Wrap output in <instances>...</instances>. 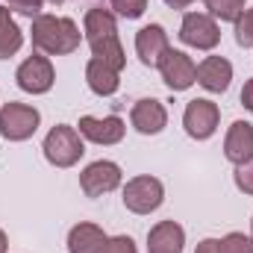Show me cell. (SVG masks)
Here are the masks:
<instances>
[{
	"mask_svg": "<svg viewBox=\"0 0 253 253\" xmlns=\"http://www.w3.org/2000/svg\"><path fill=\"white\" fill-rule=\"evenodd\" d=\"M83 42V33L74 18L59 15H39L33 18V47L44 56H65L74 53Z\"/></svg>",
	"mask_w": 253,
	"mask_h": 253,
	"instance_id": "obj_1",
	"label": "cell"
},
{
	"mask_svg": "<svg viewBox=\"0 0 253 253\" xmlns=\"http://www.w3.org/2000/svg\"><path fill=\"white\" fill-rule=\"evenodd\" d=\"M44 159L53 165V168H74L83 153H85V144H83V135L77 126H68V124H56L47 135H44Z\"/></svg>",
	"mask_w": 253,
	"mask_h": 253,
	"instance_id": "obj_2",
	"label": "cell"
},
{
	"mask_svg": "<svg viewBox=\"0 0 253 253\" xmlns=\"http://www.w3.org/2000/svg\"><path fill=\"white\" fill-rule=\"evenodd\" d=\"M42 124V112L30 103H18L9 100L0 106V135L6 141H27L36 135V129Z\"/></svg>",
	"mask_w": 253,
	"mask_h": 253,
	"instance_id": "obj_3",
	"label": "cell"
},
{
	"mask_svg": "<svg viewBox=\"0 0 253 253\" xmlns=\"http://www.w3.org/2000/svg\"><path fill=\"white\" fill-rule=\"evenodd\" d=\"M121 200L132 215H150L162 206L165 200V186L162 180L150 177V174H141V177H132L126 180L124 191H121Z\"/></svg>",
	"mask_w": 253,
	"mask_h": 253,
	"instance_id": "obj_4",
	"label": "cell"
},
{
	"mask_svg": "<svg viewBox=\"0 0 253 253\" xmlns=\"http://www.w3.org/2000/svg\"><path fill=\"white\" fill-rule=\"evenodd\" d=\"M15 83L21 91L27 94H47L56 83V71H53V62L44 56V53H33L27 56L24 62L18 65L15 71Z\"/></svg>",
	"mask_w": 253,
	"mask_h": 253,
	"instance_id": "obj_5",
	"label": "cell"
},
{
	"mask_svg": "<svg viewBox=\"0 0 253 253\" xmlns=\"http://www.w3.org/2000/svg\"><path fill=\"white\" fill-rule=\"evenodd\" d=\"M180 42L194 50H212L221 42V27L206 12H186L180 24Z\"/></svg>",
	"mask_w": 253,
	"mask_h": 253,
	"instance_id": "obj_6",
	"label": "cell"
},
{
	"mask_svg": "<svg viewBox=\"0 0 253 253\" xmlns=\"http://www.w3.org/2000/svg\"><path fill=\"white\" fill-rule=\"evenodd\" d=\"M121 180H124V174H121V165H118V162H112V159H97V162H91V165L83 168V174H80V189H83L85 197H103V194H109V191L118 189Z\"/></svg>",
	"mask_w": 253,
	"mask_h": 253,
	"instance_id": "obj_7",
	"label": "cell"
},
{
	"mask_svg": "<svg viewBox=\"0 0 253 253\" xmlns=\"http://www.w3.org/2000/svg\"><path fill=\"white\" fill-rule=\"evenodd\" d=\"M221 124V109L218 103L206 100V97H194L186 103V112H183V126L191 138L197 141H206L215 135V129Z\"/></svg>",
	"mask_w": 253,
	"mask_h": 253,
	"instance_id": "obj_8",
	"label": "cell"
},
{
	"mask_svg": "<svg viewBox=\"0 0 253 253\" xmlns=\"http://www.w3.org/2000/svg\"><path fill=\"white\" fill-rule=\"evenodd\" d=\"M159 74H162V83L171 88V91H186L197 83V65L189 53L183 50H174L168 47V53L159 59Z\"/></svg>",
	"mask_w": 253,
	"mask_h": 253,
	"instance_id": "obj_9",
	"label": "cell"
},
{
	"mask_svg": "<svg viewBox=\"0 0 253 253\" xmlns=\"http://www.w3.org/2000/svg\"><path fill=\"white\" fill-rule=\"evenodd\" d=\"M129 124L135 126L141 135H159L168 126V109L156 97H141L129 109Z\"/></svg>",
	"mask_w": 253,
	"mask_h": 253,
	"instance_id": "obj_10",
	"label": "cell"
},
{
	"mask_svg": "<svg viewBox=\"0 0 253 253\" xmlns=\"http://www.w3.org/2000/svg\"><path fill=\"white\" fill-rule=\"evenodd\" d=\"M77 126H80V135H83V138H88V141H94V144H103V147L118 144L126 132V124L118 115H106V118L83 115Z\"/></svg>",
	"mask_w": 253,
	"mask_h": 253,
	"instance_id": "obj_11",
	"label": "cell"
},
{
	"mask_svg": "<svg viewBox=\"0 0 253 253\" xmlns=\"http://www.w3.org/2000/svg\"><path fill=\"white\" fill-rule=\"evenodd\" d=\"M168 47L171 44H168V33L162 24H147L135 33V53H138L141 65H147V68H156L159 59L168 53Z\"/></svg>",
	"mask_w": 253,
	"mask_h": 253,
	"instance_id": "obj_12",
	"label": "cell"
},
{
	"mask_svg": "<svg viewBox=\"0 0 253 253\" xmlns=\"http://www.w3.org/2000/svg\"><path fill=\"white\" fill-rule=\"evenodd\" d=\"M230 80H233V65L224 56H206L197 65V83L212 94H224L230 88Z\"/></svg>",
	"mask_w": 253,
	"mask_h": 253,
	"instance_id": "obj_13",
	"label": "cell"
},
{
	"mask_svg": "<svg viewBox=\"0 0 253 253\" xmlns=\"http://www.w3.org/2000/svg\"><path fill=\"white\" fill-rule=\"evenodd\" d=\"M186 230L177 221H159L147 233V253H183Z\"/></svg>",
	"mask_w": 253,
	"mask_h": 253,
	"instance_id": "obj_14",
	"label": "cell"
},
{
	"mask_svg": "<svg viewBox=\"0 0 253 253\" xmlns=\"http://www.w3.org/2000/svg\"><path fill=\"white\" fill-rule=\"evenodd\" d=\"M224 156L233 165H242L253 159V124L251 121H233L224 138Z\"/></svg>",
	"mask_w": 253,
	"mask_h": 253,
	"instance_id": "obj_15",
	"label": "cell"
},
{
	"mask_svg": "<svg viewBox=\"0 0 253 253\" xmlns=\"http://www.w3.org/2000/svg\"><path fill=\"white\" fill-rule=\"evenodd\" d=\"M85 83L97 97H112L118 91V85H121V71H115L112 65L91 56L88 65H85Z\"/></svg>",
	"mask_w": 253,
	"mask_h": 253,
	"instance_id": "obj_16",
	"label": "cell"
},
{
	"mask_svg": "<svg viewBox=\"0 0 253 253\" xmlns=\"http://www.w3.org/2000/svg\"><path fill=\"white\" fill-rule=\"evenodd\" d=\"M106 239L109 236L103 233V227H97L91 221H80L68 233V253H100Z\"/></svg>",
	"mask_w": 253,
	"mask_h": 253,
	"instance_id": "obj_17",
	"label": "cell"
},
{
	"mask_svg": "<svg viewBox=\"0 0 253 253\" xmlns=\"http://www.w3.org/2000/svg\"><path fill=\"white\" fill-rule=\"evenodd\" d=\"M112 33H118V21H115L112 9L94 6V9L85 12V18H83V39L85 42H94V39H103V36H112Z\"/></svg>",
	"mask_w": 253,
	"mask_h": 253,
	"instance_id": "obj_18",
	"label": "cell"
},
{
	"mask_svg": "<svg viewBox=\"0 0 253 253\" xmlns=\"http://www.w3.org/2000/svg\"><path fill=\"white\" fill-rule=\"evenodd\" d=\"M24 44V33L18 27V21L12 18L9 6H0V59H9L21 50Z\"/></svg>",
	"mask_w": 253,
	"mask_h": 253,
	"instance_id": "obj_19",
	"label": "cell"
},
{
	"mask_svg": "<svg viewBox=\"0 0 253 253\" xmlns=\"http://www.w3.org/2000/svg\"><path fill=\"white\" fill-rule=\"evenodd\" d=\"M88 47H91V56H94V59H100V62L112 65L115 71H124L126 53H124V44H121L118 33H112V36H103V39H94V42H88Z\"/></svg>",
	"mask_w": 253,
	"mask_h": 253,
	"instance_id": "obj_20",
	"label": "cell"
},
{
	"mask_svg": "<svg viewBox=\"0 0 253 253\" xmlns=\"http://www.w3.org/2000/svg\"><path fill=\"white\" fill-rule=\"evenodd\" d=\"M203 3L215 21H233V24L248 9V0H203Z\"/></svg>",
	"mask_w": 253,
	"mask_h": 253,
	"instance_id": "obj_21",
	"label": "cell"
},
{
	"mask_svg": "<svg viewBox=\"0 0 253 253\" xmlns=\"http://www.w3.org/2000/svg\"><path fill=\"white\" fill-rule=\"evenodd\" d=\"M109 9L126 21H135L147 12V0H109Z\"/></svg>",
	"mask_w": 253,
	"mask_h": 253,
	"instance_id": "obj_22",
	"label": "cell"
},
{
	"mask_svg": "<svg viewBox=\"0 0 253 253\" xmlns=\"http://www.w3.org/2000/svg\"><path fill=\"white\" fill-rule=\"evenodd\" d=\"M236 44L239 47H253V9H245L236 18Z\"/></svg>",
	"mask_w": 253,
	"mask_h": 253,
	"instance_id": "obj_23",
	"label": "cell"
},
{
	"mask_svg": "<svg viewBox=\"0 0 253 253\" xmlns=\"http://www.w3.org/2000/svg\"><path fill=\"white\" fill-rule=\"evenodd\" d=\"M221 253H253V239L245 233H227L221 239Z\"/></svg>",
	"mask_w": 253,
	"mask_h": 253,
	"instance_id": "obj_24",
	"label": "cell"
},
{
	"mask_svg": "<svg viewBox=\"0 0 253 253\" xmlns=\"http://www.w3.org/2000/svg\"><path fill=\"white\" fill-rule=\"evenodd\" d=\"M233 180H236V189H239V191L253 194V159L242 162V165H236V174H233Z\"/></svg>",
	"mask_w": 253,
	"mask_h": 253,
	"instance_id": "obj_25",
	"label": "cell"
},
{
	"mask_svg": "<svg viewBox=\"0 0 253 253\" xmlns=\"http://www.w3.org/2000/svg\"><path fill=\"white\" fill-rule=\"evenodd\" d=\"M100 253H138V251H135V242L129 236H112V239L103 242Z\"/></svg>",
	"mask_w": 253,
	"mask_h": 253,
	"instance_id": "obj_26",
	"label": "cell"
},
{
	"mask_svg": "<svg viewBox=\"0 0 253 253\" xmlns=\"http://www.w3.org/2000/svg\"><path fill=\"white\" fill-rule=\"evenodd\" d=\"M6 3H9L12 12H21L27 18H39L42 15V6H44V0H6Z\"/></svg>",
	"mask_w": 253,
	"mask_h": 253,
	"instance_id": "obj_27",
	"label": "cell"
},
{
	"mask_svg": "<svg viewBox=\"0 0 253 253\" xmlns=\"http://www.w3.org/2000/svg\"><path fill=\"white\" fill-rule=\"evenodd\" d=\"M194 253H221V239H203Z\"/></svg>",
	"mask_w": 253,
	"mask_h": 253,
	"instance_id": "obj_28",
	"label": "cell"
},
{
	"mask_svg": "<svg viewBox=\"0 0 253 253\" xmlns=\"http://www.w3.org/2000/svg\"><path fill=\"white\" fill-rule=\"evenodd\" d=\"M242 106H245L248 112H253V77L245 83V88H242Z\"/></svg>",
	"mask_w": 253,
	"mask_h": 253,
	"instance_id": "obj_29",
	"label": "cell"
},
{
	"mask_svg": "<svg viewBox=\"0 0 253 253\" xmlns=\"http://www.w3.org/2000/svg\"><path fill=\"white\" fill-rule=\"evenodd\" d=\"M194 0H165V6H171V9H189Z\"/></svg>",
	"mask_w": 253,
	"mask_h": 253,
	"instance_id": "obj_30",
	"label": "cell"
},
{
	"mask_svg": "<svg viewBox=\"0 0 253 253\" xmlns=\"http://www.w3.org/2000/svg\"><path fill=\"white\" fill-rule=\"evenodd\" d=\"M9 251V239H6V233L0 230V253H6Z\"/></svg>",
	"mask_w": 253,
	"mask_h": 253,
	"instance_id": "obj_31",
	"label": "cell"
},
{
	"mask_svg": "<svg viewBox=\"0 0 253 253\" xmlns=\"http://www.w3.org/2000/svg\"><path fill=\"white\" fill-rule=\"evenodd\" d=\"M50 3H53V6H62L65 0H50Z\"/></svg>",
	"mask_w": 253,
	"mask_h": 253,
	"instance_id": "obj_32",
	"label": "cell"
},
{
	"mask_svg": "<svg viewBox=\"0 0 253 253\" xmlns=\"http://www.w3.org/2000/svg\"><path fill=\"white\" fill-rule=\"evenodd\" d=\"M251 239H253V218H251Z\"/></svg>",
	"mask_w": 253,
	"mask_h": 253,
	"instance_id": "obj_33",
	"label": "cell"
}]
</instances>
